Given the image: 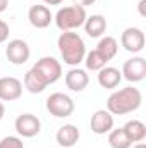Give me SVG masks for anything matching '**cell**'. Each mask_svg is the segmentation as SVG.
<instances>
[{
	"instance_id": "1",
	"label": "cell",
	"mask_w": 146,
	"mask_h": 148,
	"mask_svg": "<svg viewBox=\"0 0 146 148\" xmlns=\"http://www.w3.org/2000/svg\"><path fill=\"white\" fill-rule=\"evenodd\" d=\"M143 103V95L134 86H126L115 90L107 98V110L112 115H126L136 112Z\"/></svg>"
},
{
	"instance_id": "2",
	"label": "cell",
	"mask_w": 146,
	"mask_h": 148,
	"mask_svg": "<svg viewBox=\"0 0 146 148\" xmlns=\"http://www.w3.org/2000/svg\"><path fill=\"white\" fill-rule=\"evenodd\" d=\"M57 47L64 64L71 67H77L86 57V45H84V40L79 36V33L62 31L57 40Z\"/></svg>"
},
{
	"instance_id": "3",
	"label": "cell",
	"mask_w": 146,
	"mask_h": 148,
	"mask_svg": "<svg viewBox=\"0 0 146 148\" xmlns=\"http://www.w3.org/2000/svg\"><path fill=\"white\" fill-rule=\"evenodd\" d=\"M86 17H88V14H86L84 7L69 5V7L59 9L57 14L53 16V21L60 31H72V29H77L84 24Z\"/></svg>"
},
{
	"instance_id": "4",
	"label": "cell",
	"mask_w": 146,
	"mask_h": 148,
	"mask_svg": "<svg viewBox=\"0 0 146 148\" xmlns=\"http://www.w3.org/2000/svg\"><path fill=\"white\" fill-rule=\"evenodd\" d=\"M31 71L48 86V84L57 83L62 77V64L55 57H41L31 67Z\"/></svg>"
},
{
	"instance_id": "5",
	"label": "cell",
	"mask_w": 146,
	"mask_h": 148,
	"mask_svg": "<svg viewBox=\"0 0 146 148\" xmlns=\"http://www.w3.org/2000/svg\"><path fill=\"white\" fill-rule=\"evenodd\" d=\"M45 105H46V110L50 112V115H53L57 119H64V117L72 115L74 109H76V103L72 98L65 93H60V91L52 93L46 98Z\"/></svg>"
},
{
	"instance_id": "6",
	"label": "cell",
	"mask_w": 146,
	"mask_h": 148,
	"mask_svg": "<svg viewBox=\"0 0 146 148\" xmlns=\"http://www.w3.org/2000/svg\"><path fill=\"white\" fill-rule=\"evenodd\" d=\"M29 55H31V48L29 45L21 40V38H14L7 43L5 47V57L10 64L14 66H23L29 60Z\"/></svg>"
},
{
	"instance_id": "7",
	"label": "cell",
	"mask_w": 146,
	"mask_h": 148,
	"mask_svg": "<svg viewBox=\"0 0 146 148\" xmlns=\"http://www.w3.org/2000/svg\"><path fill=\"white\" fill-rule=\"evenodd\" d=\"M122 77L127 79L129 83H139L146 77V59L136 55V57H131L124 62L122 66Z\"/></svg>"
},
{
	"instance_id": "8",
	"label": "cell",
	"mask_w": 146,
	"mask_h": 148,
	"mask_svg": "<svg viewBox=\"0 0 146 148\" xmlns=\"http://www.w3.org/2000/svg\"><path fill=\"white\" fill-rule=\"evenodd\" d=\"M120 45L129 53H139L146 45V36L139 28H126L120 35Z\"/></svg>"
},
{
	"instance_id": "9",
	"label": "cell",
	"mask_w": 146,
	"mask_h": 148,
	"mask_svg": "<svg viewBox=\"0 0 146 148\" xmlns=\"http://www.w3.org/2000/svg\"><path fill=\"white\" fill-rule=\"evenodd\" d=\"M14 127H16L19 136L33 138V136L40 134V131H41V121L35 114H21V115H17Z\"/></svg>"
},
{
	"instance_id": "10",
	"label": "cell",
	"mask_w": 146,
	"mask_h": 148,
	"mask_svg": "<svg viewBox=\"0 0 146 148\" xmlns=\"http://www.w3.org/2000/svg\"><path fill=\"white\" fill-rule=\"evenodd\" d=\"M23 97V81L14 76L0 77V102H16Z\"/></svg>"
},
{
	"instance_id": "11",
	"label": "cell",
	"mask_w": 146,
	"mask_h": 148,
	"mask_svg": "<svg viewBox=\"0 0 146 148\" xmlns=\"http://www.w3.org/2000/svg\"><path fill=\"white\" fill-rule=\"evenodd\" d=\"M28 19H29V24L36 29H45L50 26V23L53 21V16L50 12V9L46 5H31L29 10H28Z\"/></svg>"
},
{
	"instance_id": "12",
	"label": "cell",
	"mask_w": 146,
	"mask_h": 148,
	"mask_svg": "<svg viewBox=\"0 0 146 148\" xmlns=\"http://www.w3.org/2000/svg\"><path fill=\"white\" fill-rule=\"evenodd\" d=\"M89 126L95 134H108L113 129V115L107 109H100L91 115Z\"/></svg>"
},
{
	"instance_id": "13",
	"label": "cell",
	"mask_w": 146,
	"mask_h": 148,
	"mask_svg": "<svg viewBox=\"0 0 146 148\" xmlns=\"http://www.w3.org/2000/svg\"><path fill=\"white\" fill-rule=\"evenodd\" d=\"M89 84V76L81 67H71L65 73V86L71 91H84Z\"/></svg>"
},
{
	"instance_id": "14",
	"label": "cell",
	"mask_w": 146,
	"mask_h": 148,
	"mask_svg": "<svg viewBox=\"0 0 146 148\" xmlns=\"http://www.w3.org/2000/svg\"><path fill=\"white\" fill-rule=\"evenodd\" d=\"M81 134H79V129L74 126V124H64L57 129V134H55V140L59 143L60 148H72L77 141H79Z\"/></svg>"
},
{
	"instance_id": "15",
	"label": "cell",
	"mask_w": 146,
	"mask_h": 148,
	"mask_svg": "<svg viewBox=\"0 0 146 148\" xmlns=\"http://www.w3.org/2000/svg\"><path fill=\"white\" fill-rule=\"evenodd\" d=\"M107 26H108V24H107V19H105V16H102V14L88 16L86 21H84V24H83L86 35L91 36V38H102L105 35V31H107Z\"/></svg>"
},
{
	"instance_id": "16",
	"label": "cell",
	"mask_w": 146,
	"mask_h": 148,
	"mask_svg": "<svg viewBox=\"0 0 146 148\" xmlns=\"http://www.w3.org/2000/svg\"><path fill=\"white\" fill-rule=\"evenodd\" d=\"M122 81V74L117 67L105 66L103 69L98 71V84L105 90H115Z\"/></svg>"
},
{
	"instance_id": "17",
	"label": "cell",
	"mask_w": 146,
	"mask_h": 148,
	"mask_svg": "<svg viewBox=\"0 0 146 148\" xmlns=\"http://www.w3.org/2000/svg\"><path fill=\"white\" fill-rule=\"evenodd\" d=\"M122 129L126 131L127 138H129L132 143H141V141H145V138H146V126L141 122V121H138V119L127 121V122L122 126Z\"/></svg>"
},
{
	"instance_id": "18",
	"label": "cell",
	"mask_w": 146,
	"mask_h": 148,
	"mask_svg": "<svg viewBox=\"0 0 146 148\" xmlns=\"http://www.w3.org/2000/svg\"><path fill=\"white\" fill-rule=\"evenodd\" d=\"M96 50L110 62L119 52V43H117V40L113 36H102L98 45H96Z\"/></svg>"
},
{
	"instance_id": "19",
	"label": "cell",
	"mask_w": 146,
	"mask_h": 148,
	"mask_svg": "<svg viewBox=\"0 0 146 148\" xmlns=\"http://www.w3.org/2000/svg\"><path fill=\"white\" fill-rule=\"evenodd\" d=\"M83 62L86 64V69H88V71H96V73H98L100 69H103V67L108 64V60H107L96 48L91 50V52H88Z\"/></svg>"
},
{
	"instance_id": "20",
	"label": "cell",
	"mask_w": 146,
	"mask_h": 148,
	"mask_svg": "<svg viewBox=\"0 0 146 148\" xmlns=\"http://www.w3.org/2000/svg\"><path fill=\"white\" fill-rule=\"evenodd\" d=\"M23 86L29 91V93H33V95H38V93H43L45 91V88H46V84L38 77L36 74L33 73L31 69L28 71V73L24 74V79H23Z\"/></svg>"
},
{
	"instance_id": "21",
	"label": "cell",
	"mask_w": 146,
	"mask_h": 148,
	"mask_svg": "<svg viewBox=\"0 0 146 148\" xmlns=\"http://www.w3.org/2000/svg\"><path fill=\"white\" fill-rule=\"evenodd\" d=\"M108 145L112 148H131L132 141L127 138V134L122 127H117L108 133Z\"/></svg>"
},
{
	"instance_id": "22",
	"label": "cell",
	"mask_w": 146,
	"mask_h": 148,
	"mask_svg": "<svg viewBox=\"0 0 146 148\" xmlns=\"http://www.w3.org/2000/svg\"><path fill=\"white\" fill-rule=\"evenodd\" d=\"M0 148H24V143L19 136H5L0 140Z\"/></svg>"
},
{
	"instance_id": "23",
	"label": "cell",
	"mask_w": 146,
	"mask_h": 148,
	"mask_svg": "<svg viewBox=\"0 0 146 148\" xmlns=\"http://www.w3.org/2000/svg\"><path fill=\"white\" fill-rule=\"evenodd\" d=\"M9 33H10V29H9V24H7L5 21H2V19H0V43L7 41Z\"/></svg>"
},
{
	"instance_id": "24",
	"label": "cell",
	"mask_w": 146,
	"mask_h": 148,
	"mask_svg": "<svg viewBox=\"0 0 146 148\" xmlns=\"http://www.w3.org/2000/svg\"><path fill=\"white\" fill-rule=\"evenodd\" d=\"M96 0H72V5H79V7H88V5H93Z\"/></svg>"
},
{
	"instance_id": "25",
	"label": "cell",
	"mask_w": 146,
	"mask_h": 148,
	"mask_svg": "<svg viewBox=\"0 0 146 148\" xmlns=\"http://www.w3.org/2000/svg\"><path fill=\"white\" fill-rule=\"evenodd\" d=\"M145 5H146V0H139V3H138V10H139V16H141V17H146Z\"/></svg>"
},
{
	"instance_id": "26",
	"label": "cell",
	"mask_w": 146,
	"mask_h": 148,
	"mask_svg": "<svg viewBox=\"0 0 146 148\" xmlns=\"http://www.w3.org/2000/svg\"><path fill=\"white\" fill-rule=\"evenodd\" d=\"M7 7H9V0H0V14H2V12H5V10H7Z\"/></svg>"
},
{
	"instance_id": "27",
	"label": "cell",
	"mask_w": 146,
	"mask_h": 148,
	"mask_svg": "<svg viewBox=\"0 0 146 148\" xmlns=\"http://www.w3.org/2000/svg\"><path fill=\"white\" fill-rule=\"evenodd\" d=\"M64 0H43V3L45 5H60Z\"/></svg>"
},
{
	"instance_id": "28",
	"label": "cell",
	"mask_w": 146,
	"mask_h": 148,
	"mask_svg": "<svg viewBox=\"0 0 146 148\" xmlns=\"http://www.w3.org/2000/svg\"><path fill=\"white\" fill-rule=\"evenodd\" d=\"M3 115H5V105H3V102H0V121L3 119Z\"/></svg>"
},
{
	"instance_id": "29",
	"label": "cell",
	"mask_w": 146,
	"mask_h": 148,
	"mask_svg": "<svg viewBox=\"0 0 146 148\" xmlns=\"http://www.w3.org/2000/svg\"><path fill=\"white\" fill-rule=\"evenodd\" d=\"M131 148H146V145L143 143V141H141V143H136L134 147H131Z\"/></svg>"
}]
</instances>
